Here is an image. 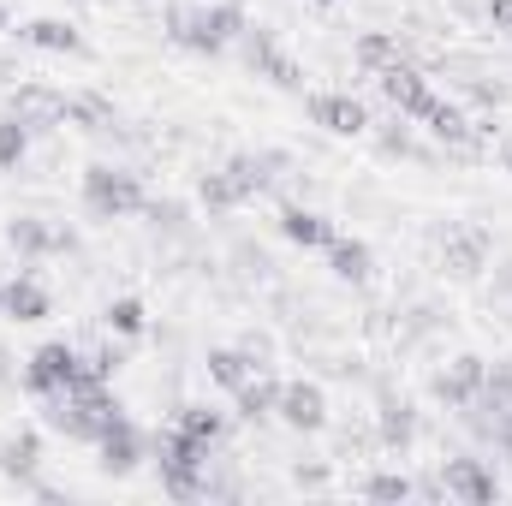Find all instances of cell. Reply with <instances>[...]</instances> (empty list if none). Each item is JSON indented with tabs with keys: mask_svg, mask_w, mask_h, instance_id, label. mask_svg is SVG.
Returning <instances> with one entry per match:
<instances>
[{
	"mask_svg": "<svg viewBox=\"0 0 512 506\" xmlns=\"http://www.w3.org/2000/svg\"><path fill=\"white\" fill-rule=\"evenodd\" d=\"M245 24H251V18H245V6H239V0L173 6V12H167V42H173V48H185V54L215 60V54H227V48L239 42V30H245Z\"/></svg>",
	"mask_w": 512,
	"mask_h": 506,
	"instance_id": "1",
	"label": "cell"
},
{
	"mask_svg": "<svg viewBox=\"0 0 512 506\" xmlns=\"http://www.w3.org/2000/svg\"><path fill=\"white\" fill-rule=\"evenodd\" d=\"M78 203H84V215L90 221H131V215H143V203H149V191H143V179L131 173V167H114V161H90L84 167V179H78Z\"/></svg>",
	"mask_w": 512,
	"mask_h": 506,
	"instance_id": "2",
	"label": "cell"
},
{
	"mask_svg": "<svg viewBox=\"0 0 512 506\" xmlns=\"http://www.w3.org/2000/svg\"><path fill=\"white\" fill-rule=\"evenodd\" d=\"M155 459H161V495L167 501H203V471L215 459L209 441H197V435H185L173 423V429L155 435Z\"/></svg>",
	"mask_w": 512,
	"mask_h": 506,
	"instance_id": "3",
	"label": "cell"
},
{
	"mask_svg": "<svg viewBox=\"0 0 512 506\" xmlns=\"http://www.w3.org/2000/svg\"><path fill=\"white\" fill-rule=\"evenodd\" d=\"M233 48H239V60L251 66L256 78H268V84H274V90H286V96H304V72H298V60H292V54H280L274 30H262V24H245Z\"/></svg>",
	"mask_w": 512,
	"mask_h": 506,
	"instance_id": "4",
	"label": "cell"
},
{
	"mask_svg": "<svg viewBox=\"0 0 512 506\" xmlns=\"http://www.w3.org/2000/svg\"><path fill=\"white\" fill-rule=\"evenodd\" d=\"M84 376V352L78 346H66V340H42L30 358H24V393H36V399H48V393H66L72 381Z\"/></svg>",
	"mask_w": 512,
	"mask_h": 506,
	"instance_id": "5",
	"label": "cell"
},
{
	"mask_svg": "<svg viewBox=\"0 0 512 506\" xmlns=\"http://www.w3.org/2000/svg\"><path fill=\"white\" fill-rule=\"evenodd\" d=\"M304 114H310V126H322L328 137H364V131L376 126L370 108L352 90H310L304 96Z\"/></svg>",
	"mask_w": 512,
	"mask_h": 506,
	"instance_id": "6",
	"label": "cell"
},
{
	"mask_svg": "<svg viewBox=\"0 0 512 506\" xmlns=\"http://www.w3.org/2000/svg\"><path fill=\"white\" fill-rule=\"evenodd\" d=\"M274 417L292 429V435H322L328 429V393L322 381H280V399H274Z\"/></svg>",
	"mask_w": 512,
	"mask_h": 506,
	"instance_id": "7",
	"label": "cell"
},
{
	"mask_svg": "<svg viewBox=\"0 0 512 506\" xmlns=\"http://www.w3.org/2000/svg\"><path fill=\"white\" fill-rule=\"evenodd\" d=\"M441 489H447L459 506H495L501 501V477H495V465H489V459H471V453H459V459L441 465Z\"/></svg>",
	"mask_w": 512,
	"mask_h": 506,
	"instance_id": "8",
	"label": "cell"
},
{
	"mask_svg": "<svg viewBox=\"0 0 512 506\" xmlns=\"http://www.w3.org/2000/svg\"><path fill=\"white\" fill-rule=\"evenodd\" d=\"M6 114H18L24 126H30V137H48V131L66 126V90H54V84H18L12 96H6Z\"/></svg>",
	"mask_w": 512,
	"mask_h": 506,
	"instance_id": "9",
	"label": "cell"
},
{
	"mask_svg": "<svg viewBox=\"0 0 512 506\" xmlns=\"http://www.w3.org/2000/svg\"><path fill=\"white\" fill-rule=\"evenodd\" d=\"M489 262H495V239L483 227H447L441 233V268L453 280H483Z\"/></svg>",
	"mask_w": 512,
	"mask_h": 506,
	"instance_id": "10",
	"label": "cell"
},
{
	"mask_svg": "<svg viewBox=\"0 0 512 506\" xmlns=\"http://www.w3.org/2000/svg\"><path fill=\"white\" fill-rule=\"evenodd\" d=\"M483 376H489V358H477V352H459L447 370H435V376H429V393H435V405H447V411H465V405H477Z\"/></svg>",
	"mask_w": 512,
	"mask_h": 506,
	"instance_id": "11",
	"label": "cell"
},
{
	"mask_svg": "<svg viewBox=\"0 0 512 506\" xmlns=\"http://www.w3.org/2000/svg\"><path fill=\"white\" fill-rule=\"evenodd\" d=\"M376 90H382L387 108H393V114H405V120H423V114H429V102H435L429 78H423L417 66H405V60H393L387 72H376Z\"/></svg>",
	"mask_w": 512,
	"mask_h": 506,
	"instance_id": "12",
	"label": "cell"
},
{
	"mask_svg": "<svg viewBox=\"0 0 512 506\" xmlns=\"http://www.w3.org/2000/svg\"><path fill=\"white\" fill-rule=\"evenodd\" d=\"M96 465H102L108 477H131V471L143 465V435H137V423H131L126 411L102 429V441H96Z\"/></svg>",
	"mask_w": 512,
	"mask_h": 506,
	"instance_id": "13",
	"label": "cell"
},
{
	"mask_svg": "<svg viewBox=\"0 0 512 506\" xmlns=\"http://www.w3.org/2000/svg\"><path fill=\"white\" fill-rule=\"evenodd\" d=\"M411 441H417V405L399 399V393H382V405H376V447L405 459Z\"/></svg>",
	"mask_w": 512,
	"mask_h": 506,
	"instance_id": "14",
	"label": "cell"
},
{
	"mask_svg": "<svg viewBox=\"0 0 512 506\" xmlns=\"http://www.w3.org/2000/svg\"><path fill=\"white\" fill-rule=\"evenodd\" d=\"M280 239L298 245V251H328L340 239V227L322 215V209H304V203H286L280 209Z\"/></svg>",
	"mask_w": 512,
	"mask_h": 506,
	"instance_id": "15",
	"label": "cell"
},
{
	"mask_svg": "<svg viewBox=\"0 0 512 506\" xmlns=\"http://www.w3.org/2000/svg\"><path fill=\"white\" fill-rule=\"evenodd\" d=\"M0 316H12V322H48V316H54V298H48V286L24 268V274H12V280L0 286Z\"/></svg>",
	"mask_w": 512,
	"mask_h": 506,
	"instance_id": "16",
	"label": "cell"
},
{
	"mask_svg": "<svg viewBox=\"0 0 512 506\" xmlns=\"http://www.w3.org/2000/svg\"><path fill=\"white\" fill-rule=\"evenodd\" d=\"M42 417H48V429H60L66 441H84V447H96L102 429H108V423H102L96 411H84L72 393H48V411H42Z\"/></svg>",
	"mask_w": 512,
	"mask_h": 506,
	"instance_id": "17",
	"label": "cell"
},
{
	"mask_svg": "<svg viewBox=\"0 0 512 506\" xmlns=\"http://www.w3.org/2000/svg\"><path fill=\"white\" fill-rule=\"evenodd\" d=\"M30 48H42V54H90V42H84V30L72 24V18H30L24 30H18Z\"/></svg>",
	"mask_w": 512,
	"mask_h": 506,
	"instance_id": "18",
	"label": "cell"
},
{
	"mask_svg": "<svg viewBox=\"0 0 512 506\" xmlns=\"http://www.w3.org/2000/svg\"><path fill=\"white\" fill-rule=\"evenodd\" d=\"M36 471H42V435H36V429L6 435V441H0V477L24 489V483H36Z\"/></svg>",
	"mask_w": 512,
	"mask_h": 506,
	"instance_id": "19",
	"label": "cell"
},
{
	"mask_svg": "<svg viewBox=\"0 0 512 506\" xmlns=\"http://www.w3.org/2000/svg\"><path fill=\"white\" fill-rule=\"evenodd\" d=\"M6 251L18 256V262L54 256V221H42V215H12V221H6Z\"/></svg>",
	"mask_w": 512,
	"mask_h": 506,
	"instance_id": "20",
	"label": "cell"
},
{
	"mask_svg": "<svg viewBox=\"0 0 512 506\" xmlns=\"http://www.w3.org/2000/svg\"><path fill=\"white\" fill-rule=\"evenodd\" d=\"M322 256H328V274H334V280H346V286H364V280L376 274V251H370L364 239H346V233H340Z\"/></svg>",
	"mask_w": 512,
	"mask_h": 506,
	"instance_id": "21",
	"label": "cell"
},
{
	"mask_svg": "<svg viewBox=\"0 0 512 506\" xmlns=\"http://www.w3.org/2000/svg\"><path fill=\"white\" fill-rule=\"evenodd\" d=\"M376 131V155L382 161H435V149H423L417 137H411V120L405 114H393L387 126H370Z\"/></svg>",
	"mask_w": 512,
	"mask_h": 506,
	"instance_id": "22",
	"label": "cell"
},
{
	"mask_svg": "<svg viewBox=\"0 0 512 506\" xmlns=\"http://www.w3.org/2000/svg\"><path fill=\"white\" fill-rule=\"evenodd\" d=\"M274 399H280V381H268L256 370L245 387H233V411H239V423H268L274 417Z\"/></svg>",
	"mask_w": 512,
	"mask_h": 506,
	"instance_id": "23",
	"label": "cell"
},
{
	"mask_svg": "<svg viewBox=\"0 0 512 506\" xmlns=\"http://www.w3.org/2000/svg\"><path fill=\"white\" fill-rule=\"evenodd\" d=\"M66 126L78 131H114V102L102 90H72L66 96Z\"/></svg>",
	"mask_w": 512,
	"mask_h": 506,
	"instance_id": "24",
	"label": "cell"
},
{
	"mask_svg": "<svg viewBox=\"0 0 512 506\" xmlns=\"http://www.w3.org/2000/svg\"><path fill=\"white\" fill-rule=\"evenodd\" d=\"M203 370H209V381L215 387H245V381L256 376V364L245 358V346H209V358H203Z\"/></svg>",
	"mask_w": 512,
	"mask_h": 506,
	"instance_id": "25",
	"label": "cell"
},
{
	"mask_svg": "<svg viewBox=\"0 0 512 506\" xmlns=\"http://www.w3.org/2000/svg\"><path fill=\"white\" fill-rule=\"evenodd\" d=\"M197 203H203L209 215H233V209H245V191L233 185L227 167H209V173L197 179Z\"/></svg>",
	"mask_w": 512,
	"mask_h": 506,
	"instance_id": "26",
	"label": "cell"
},
{
	"mask_svg": "<svg viewBox=\"0 0 512 506\" xmlns=\"http://www.w3.org/2000/svg\"><path fill=\"white\" fill-rule=\"evenodd\" d=\"M352 60H358L364 78H376V72H387V66L399 60V36H393V30H364V36L352 42Z\"/></svg>",
	"mask_w": 512,
	"mask_h": 506,
	"instance_id": "27",
	"label": "cell"
},
{
	"mask_svg": "<svg viewBox=\"0 0 512 506\" xmlns=\"http://www.w3.org/2000/svg\"><path fill=\"white\" fill-rule=\"evenodd\" d=\"M143 221L161 233V239H191V209L179 197H149L143 203Z\"/></svg>",
	"mask_w": 512,
	"mask_h": 506,
	"instance_id": "28",
	"label": "cell"
},
{
	"mask_svg": "<svg viewBox=\"0 0 512 506\" xmlns=\"http://www.w3.org/2000/svg\"><path fill=\"white\" fill-rule=\"evenodd\" d=\"M179 429L197 435V441H209V447H221L227 441V411H215V405H179Z\"/></svg>",
	"mask_w": 512,
	"mask_h": 506,
	"instance_id": "29",
	"label": "cell"
},
{
	"mask_svg": "<svg viewBox=\"0 0 512 506\" xmlns=\"http://www.w3.org/2000/svg\"><path fill=\"white\" fill-rule=\"evenodd\" d=\"M30 126L18 120V114H0V173H18L24 167V155H30Z\"/></svg>",
	"mask_w": 512,
	"mask_h": 506,
	"instance_id": "30",
	"label": "cell"
},
{
	"mask_svg": "<svg viewBox=\"0 0 512 506\" xmlns=\"http://www.w3.org/2000/svg\"><path fill=\"white\" fill-rule=\"evenodd\" d=\"M477 405H483L489 417H507V411H512V358L489 364V376H483V393H477Z\"/></svg>",
	"mask_w": 512,
	"mask_h": 506,
	"instance_id": "31",
	"label": "cell"
},
{
	"mask_svg": "<svg viewBox=\"0 0 512 506\" xmlns=\"http://www.w3.org/2000/svg\"><path fill=\"white\" fill-rule=\"evenodd\" d=\"M227 173H233V185L245 191V203H251V197H262V191L274 185V173H268L262 149H256V155H233V161H227Z\"/></svg>",
	"mask_w": 512,
	"mask_h": 506,
	"instance_id": "32",
	"label": "cell"
},
{
	"mask_svg": "<svg viewBox=\"0 0 512 506\" xmlns=\"http://www.w3.org/2000/svg\"><path fill=\"white\" fill-rule=\"evenodd\" d=\"M102 322H108L120 340H137V334L149 328V310H143V298H114V304L102 310Z\"/></svg>",
	"mask_w": 512,
	"mask_h": 506,
	"instance_id": "33",
	"label": "cell"
},
{
	"mask_svg": "<svg viewBox=\"0 0 512 506\" xmlns=\"http://www.w3.org/2000/svg\"><path fill=\"white\" fill-rule=\"evenodd\" d=\"M417 495V483L405 477V471H376L370 483H364V501H382V506H399Z\"/></svg>",
	"mask_w": 512,
	"mask_h": 506,
	"instance_id": "34",
	"label": "cell"
},
{
	"mask_svg": "<svg viewBox=\"0 0 512 506\" xmlns=\"http://www.w3.org/2000/svg\"><path fill=\"white\" fill-rule=\"evenodd\" d=\"M465 96H471V102H477V108H483V114H501V108H507V84H501V78H471V84H465Z\"/></svg>",
	"mask_w": 512,
	"mask_h": 506,
	"instance_id": "35",
	"label": "cell"
},
{
	"mask_svg": "<svg viewBox=\"0 0 512 506\" xmlns=\"http://www.w3.org/2000/svg\"><path fill=\"white\" fill-rule=\"evenodd\" d=\"M84 370H90L96 381H114L120 370H126V346H96V352L84 358Z\"/></svg>",
	"mask_w": 512,
	"mask_h": 506,
	"instance_id": "36",
	"label": "cell"
},
{
	"mask_svg": "<svg viewBox=\"0 0 512 506\" xmlns=\"http://www.w3.org/2000/svg\"><path fill=\"white\" fill-rule=\"evenodd\" d=\"M292 483H298V489H328V483H334V465H322V459H316V465H292Z\"/></svg>",
	"mask_w": 512,
	"mask_h": 506,
	"instance_id": "37",
	"label": "cell"
},
{
	"mask_svg": "<svg viewBox=\"0 0 512 506\" xmlns=\"http://www.w3.org/2000/svg\"><path fill=\"white\" fill-rule=\"evenodd\" d=\"M239 346H245V358H251L256 370H268V364H274V340H268V334H256V328H251Z\"/></svg>",
	"mask_w": 512,
	"mask_h": 506,
	"instance_id": "38",
	"label": "cell"
},
{
	"mask_svg": "<svg viewBox=\"0 0 512 506\" xmlns=\"http://www.w3.org/2000/svg\"><path fill=\"white\" fill-rule=\"evenodd\" d=\"M239 268H245V274H256V280H268V274H274V262H268V251H262V245H239Z\"/></svg>",
	"mask_w": 512,
	"mask_h": 506,
	"instance_id": "39",
	"label": "cell"
},
{
	"mask_svg": "<svg viewBox=\"0 0 512 506\" xmlns=\"http://www.w3.org/2000/svg\"><path fill=\"white\" fill-rule=\"evenodd\" d=\"M489 441H495V453L512 465V411H507V417H495V435H489Z\"/></svg>",
	"mask_w": 512,
	"mask_h": 506,
	"instance_id": "40",
	"label": "cell"
},
{
	"mask_svg": "<svg viewBox=\"0 0 512 506\" xmlns=\"http://www.w3.org/2000/svg\"><path fill=\"white\" fill-rule=\"evenodd\" d=\"M483 18H489L495 30H512V0H489V6H483Z\"/></svg>",
	"mask_w": 512,
	"mask_h": 506,
	"instance_id": "41",
	"label": "cell"
},
{
	"mask_svg": "<svg viewBox=\"0 0 512 506\" xmlns=\"http://www.w3.org/2000/svg\"><path fill=\"white\" fill-rule=\"evenodd\" d=\"M78 251V233L72 227H54V256H72Z\"/></svg>",
	"mask_w": 512,
	"mask_h": 506,
	"instance_id": "42",
	"label": "cell"
},
{
	"mask_svg": "<svg viewBox=\"0 0 512 506\" xmlns=\"http://www.w3.org/2000/svg\"><path fill=\"white\" fill-rule=\"evenodd\" d=\"M483 6L489 0H453V12H465V18H483Z\"/></svg>",
	"mask_w": 512,
	"mask_h": 506,
	"instance_id": "43",
	"label": "cell"
},
{
	"mask_svg": "<svg viewBox=\"0 0 512 506\" xmlns=\"http://www.w3.org/2000/svg\"><path fill=\"white\" fill-rule=\"evenodd\" d=\"M495 161L512 173V137H495Z\"/></svg>",
	"mask_w": 512,
	"mask_h": 506,
	"instance_id": "44",
	"label": "cell"
},
{
	"mask_svg": "<svg viewBox=\"0 0 512 506\" xmlns=\"http://www.w3.org/2000/svg\"><path fill=\"white\" fill-rule=\"evenodd\" d=\"M501 292H512V262H501V280H495Z\"/></svg>",
	"mask_w": 512,
	"mask_h": 506,
	"instance_id": "45",
	"label": "cell"
},
{
	"mask_svg": "<svg viewBox=\"0 0 512 506\" xmlns=\"http://www.w3.org/2000/svg\"><path fill=\"white\" fill-rule=\"evenodd\" d=\"M0 381H12V358H6V346H0Z\"/></svg>",
	"mask_w": 512,
	"mask_h": 506,
	"instance_id": "46",
	"label": "cell"
},
{
	"mask_svg": "<svg viewBox=\"0 0 512 506\" xmlns=\"http://www.w3.org/2000/svg\"><path fill=\"white\" fill-rule=\"evenodd\" d=\"M6 24H12V12H6V0H0V36H6Z\"/></svg>",
	"mask_w": 512,
	"mask_h": 506,
	"instance_id": "47",
	"label": "cell"
},
{
	"mask_svg": "<svg viewBox=\"0 0 512 506\" xmlns=\"http://www.w3.org/2000/svg\"><path fill=\"white\" fill-rule=\"evenodd\" d=\"M66 6H108V0H66Z\"/></svg>",
	"mask_w": 512,
	"mask_h": 506,
	"instance_id": "48",
	"label": "cell"
},
{
	"mask_svg": "<svg viewBox=\"0 0 512 506\" xmlns=\"http://www.w3.org/2000/svg\"><path fill=\"white\" fill-rule=\"evenodd\" d=\"M316 6H334V0H316Z\"/></svg>",
	"mask_w": 512,
	"mask_h": 506,
	"instance_id": "49",
	"label": "cell"
}]
</instances>
